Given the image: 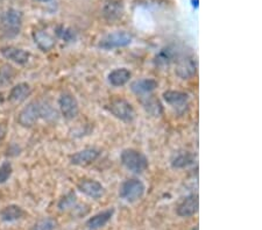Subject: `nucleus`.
Here are the masks:
<instances>
[{"mask_svg":"<svg viewBox=\"0 0 262 230\" xmlns=\"http://www.w3.org/2000/svg\"><path fill=\"white\" fill-rule=\"evenodd\" d=\"M121 164L130 172L140 174L145 172L148 167L146 156L135 149H125L120 156Z\"/></svg>","mask_w":262,"mask_h":230,"instance_id":"obj_1","label":"nucleus"},{"mask_svg":"<svg viewBox=\"0 0 262 230\" xmlns=\"http://www.w3.org/2000/svg\"><path fill=\"white\" fill-rule=\"evenodd\" d=\"M146 186L139 179H127L120 185L119 196L127 202H135L145 194Z\"/></svg>","mask_w":262,"mask_h":230,"instance_id":"obj_2","label":"nucleus"},{"mask_svg":"<svg viewBox=\"0 0 262 230\" xmlns=\"http://www.w3.org/2000/svg\"><path fill=\"white\" fill-rule=\"evenodd\" d=\"M23 26V14L19 11L11 10L6 11L2 18V28L4 34L7 37H14L20 33Z\"/></svg>","mask_w":262,"mask_h":230,"instance_id":"obj_3","label":"nucleus"},{"mask_svg":"<svg viewBox=\"0 0 262 230\" xmlns=\"http://www.w3.org/2000/svg\"><path fill=\"white\" fill-rule=\"evenodd\" d=\"M107 108L115 118L122 121V122H132L135 116H137L132 105L125 99L112 100Z\"/></svg>","mask_w":262,"mask_h":230,"instance_id":"obj_4","label":"nucleus"},{"mask_svg":"<svg viewBox=\"0 0 262 230\" xmlns=\"http://www.w3.org/2000/svg\"><path fill=\"white\" fill-rule=\"evenodd\" d=\"M130 43H132V35L125 31H119L104 36L99 42V47L105 50H112L127 47Z\"/></svg>","mask_w":262,"mask_h":230,"instance_id":"obj_5","label":"nucleus"},{"mask_svg":"<svg viewBox=\"0 0 262 230\" xmlns=\"http://www.w3.org/2000/svg\"><path fill=\"white\" fill-rule=\"evenodd\" d=\"M41 119L40 101H32L20 111L18 115V122L25 128H31L35 125Z\"/></svg>","mask_w":262,"mask_h":230,"instance_id":"obj_6","label":"nucleus"},{"mask_svg":"<svg viewBox=\"0 0 262 230\" xmlns=\"http://www.w3.org/2000/svg\"><path fill=\"white\" fill-rule=\"evenodd\" d=\"M175 72L181 79H190L197 72V60L193 55H183L177 57Z\"/></svg>","mask_w":262,"mask_h":230,"instance_id":"obj_7","label":"nucleus"},{"mask_svg":"<svg viewBox=\"0 0 262 230\" xmlns=\"http://www.w3.org/2000/svg\"><path fill=\"white\" fill-rule=\"evenodd\" d=\"M58 106H60L61 114L68 120L75 119L78 115V101L71 93H68V92L62 93L58 99Z\"/></svg>","mask_w":262,"mask_h":230,"instance_id":"obj_8","label":"nucleus"},{"mask_svg":"<svg viewBox=\"0 0 262 230\" xmlns=\"http://www.w3.org/2000/svg\"><path fill=\"white\" fill-rule=\"evenodd\" d=\"M100 156V150L96 148H86L81 151L74 154L70 157V162L73 165L76 166H89L92 163L98 160Z\"/></svg>","mask_w":262,"mask_h":230,"instance_id":"obj_9","label":"nucleus"},{"mask_svg":"<svg viewBox=\"0 0 262 230\" xmlns=\"http://www.w3.org/2000/svg\"><path fill=\"white\" fill-rule=\"evenodd\" d=\"M200 208V200L197 194H190L182 200L176 208L177 215L181 217H190L195 215Z\"/></svg>","mask_w":262,"mask_h":230,"instance_id":"obj_10","label":"nucleus"},{"mask_svg":"<svg viewBox=\"0 0 262 230\" xmlns=\"http://www.w3.org/2000/svg\"><path fill=\"white\" fill-rule=\"evenodd\" d=\"M163 99L177 112H182L188 106L189 95L181 91H167L163 93Z\"/></svg>","mask_w":262,"mask_h":230,"instance_id":"obj_11","label":"nucleus"},{"mask_svg":"<svg viewBox=\"0 0 262 230\" xmlns=\"http://www.w3.org/2000/svg\"><path fill=\"white\" fill-rule=\"evenodd\" d=\"M2 55L6 58V60L16 63L19 65H25L29 61V53L26 50L13 47V45H7V47H3L0 49Z\"/></svg>","mask_w":262,"mask_h":230,"instance_id":"obj_12","label":"nucleus"},{"mask_svg":"<svg viewBox=\"0 0 262 230\" xmlns=\"http://www.w3.org/2000/svg\"><path fill=\"white\" fill-rule=\"evenodd\" d=\"M78 190L82 192L83 194L91 199H99L104 194V187L99 182L92 181V179H84L78 184Z\"/></svg>","mask_w":262,"mask_h":230,"instance_id":"obj_13","label":"nucleus"},{"mask_svg":"<svg viewBox=\"0 0 262 230\" xmlns=\"http://www.w3.org/2000/svg\"><path fill=\"white\" fill-rule=\"evenodd\" d=\"M124 14V4L121 0H108L103 7V15L108 22H115Z\"/></svg>","mask_w":262,"mask_h":230,"instance_id":"obj_14","label":"nucleus"},{"mask_svg":"<svg viewBox=\"0 0 262 230\" xmlns=\"http://www.w3.org/2000/svg\"><path fill=\"white\" fill-rule=\"evenodd\" d=\"M195 155L191 154L187 150H180L172 155L170 164L174 169H185L190 165H192L195 163Z\"/></svg>","mask_w":262,"mask_h":230,"instance_id":"obj_15","label":"nucleus"},{"mask_svg":"<svg viewBox=\"0 0 262 230\" xmlns=\"http://www.w3.org/2000/svg\"><path fill=\"white\" fill-rule=\"evenodd\" d=\"M113 214H115V209L113 208H108L106 211L98 213V214L94 215L88 220L86 222L88 228L91 230H97V229L103 228L104 225H106L108 223V221L112 219Z\"/></svg>","mask_w":262,"mask_h":230,"instance_id":"obj_16","label":"nucleus"},{"mask_svg":"<svg viewBox=\"0 0 262 230\" xmlns=\"http://www.w3.org/2000/svg\"><path fill=\"white\" fill-rule=\"evenodd\" d=\"M158 87V82L150 78H143L130 84V90L137 95H146L153 92Z\"/></svg>","mask_w":262,"mask_h":230,"instance_id":"obj_17","label":"nucleus"},{"mask_svg":"<svg viewBox=\"0 0 262 230\" xmlns=\"http://www.w3.org/2000/svg\"><path fill=\"white\" fill-rule=\"evenodd\" d=\"M32 94V87L27 83H20L14 87H12V90L8 94V99L10 101L14 104H20L26 100L29 95Z\"/></svg>","mask_w":262,"mask_h":230,"instance_id":"obj_18","label":"nucleus"},{"mask_svg":"<svg viewBox=\"0 0 262 230\" xmlns=\"http://www.w3.org/2000/svg\"><path fill=\"white\" fill-rule=\"evenodd\" d=\"M34 42L39 47L42 52H50L56 44V41H55L54 36L50 35L48 32L45 31H37L34 32L33 34Z\"/></svg>","mask_w":262,"mask_h":230,"instance_id":"obj_19","label":"nucleus"},{"mask_svg":"<svg viewBox=\"0 0 262 230\" xmlns=\"http://www.w3.org/2000/svg\"><path fill=\"white\" fill-rule=\"evenodd\" d=\"M130 76H132V73H130L129 70L126 68H119L110 72L108 82L111 85L116 87L124 86L125 84H127L129 82Z\"/></svg>","mask_w":262,"mask_h":230,"instance_id":"obj_20","label":"nucleus"},{"mask_svg":"<svg viewBox=\"0 0 262 230\" xmlns=\"http://www.w3.org/2000/svg\"><path fill=\"white\" fill-rule=\"evenodd\" d=\"M23 208L18 205H8L0 211V219L4 222H14V221L20 220L24 216Z\"/></svg>","mask_w":262,"mask_h":230,"instance_id":"obj_21","label":"nucleus"},{"mask_svg":"<svg viewBox=\"0 0 262 230\" xmlns=\"http://www.w3.org/2000/svg\"><path fill=\"white\" fill-rule=\"evenodd\" d=\"M177 58V53L174 49L170 47L163 48L161 52H160L158 55L155 56V65L159 66V68H166L169 66L172 62L176 61Z\"/></svg>","mask_w":262,"mask_h":230,"instance_id":"obj_22","label":"nucleus"},{"mask_svg":"<svg viewBox=\"0 0 262 230\" xmlns=\"http://www.w3.org/2000/svg\"><path fill=\"white\" fill-rule=\"evenodd\" d=\"M142 106L148 114H150L151 116H160L163 112L162 105L159 101V99L151 97V95L150 97H146L145 100H142Z\"/></svg>","mask_w":262,"mask_h":230,"instance_id":"obj_23","label":"nucleus"},{"mask_svg":"<svg viewBox=\"0 0 262 230\" xmlns=\"http://www.w3.org/2000/svg\"><path fill=\"white\" fill-rule=\"evenodd\" d=\"M15 71L11 65L5 64L0 68V85H8L14 79Z\"/></svg>","mask_w":262,"mask_h":230,"instance_id":"obj_24","label":"nucleus"},{"mask_svg":"<svg viewBox=\"0 0 262 230\" xmlns=\"http://www.w3.org/2000/svg\"><path fill=\"white\" fill-rule=\"evenodd\" d=\"M57 227L56 220L53 217H45L33 224L31 230H55Z\"/></svg>","mask_w":262,"mask_h":230,"instance_id":"obj_25","label":"nucleus"},{"mask_svg":"<svg viewBox=\"0 0 262 230\" xmlns=\"http://www.w3.org/2000/svg\"><path fill=\"white\" fill-rule=\"evenodd\" d=\"M12 172H13V167L10 162H5L0 165V184H5L10 179Z\"/></svg>","mask_w":262,"mask_h":230,"instance_id":"obj_26","label":"nucleus"},{"mask_svg":"<svg viewBox=\"0 0 262 230\" xmlns=\"http://www.w3.org/2000/svg\"><path fill=\"white\" fill-rule=\"evenodd\" d=\"M75 202H76V195L74 193H69L67 194L64 198L61 199L60 203H58V207H60V209H62V211H64V209H69L73 207Z\"/></svg>","mask_w":262,"mask_h":230,"instance_id":"obj_27","label":"nucleus"},{"mask_svg":"<svg viewBox=\"0 0 262 230\" xmlns=\"http://www.w3.org/2000/svg\"><path fill=\"white\" fill-rule=\"evenodd\" d=\"M56 33H57V35L60 36L62 40H64V41H67V42L73 41V39L75 37L74 32L71 31V29L67 28V27H60V28L57 29Z\"/></svg>","mask_w":262,"mask_h":230,"instance_id":"obj_28","label":"nucleus"},{"mask_svg":"<svg viewBox=\"0 0 262 230\" xmlns=\"http://www.w3.org/2000/svg\"><path fill=\"white\" fill-rule=\"evenodd\" d=\"M192 3H193L192 5L195 6V7H197V6H198V0H192Z\"/></svg>","mask_w":262,"mask_h":230,"instance_id":"obj_29","label":"nucleus"},{"mask_svg":"<svg viewBox=\"0 0 262 230\" xmlns=\"http://www.w3.org/2000/svg\"><path fill=\"white\" fill-rule=\"evenodd\" d=\"M39 2H45L46 3V2H50V0H39Z\"/></svg>","mask_w":262,"mask_h":230,"instance_id":"obj_30","label":"nucleus"},{"mask_svg":"<svg viewBox=\"0 0 262 230\" xmlns=\"http://www.w3.org/2000/svg\"><path fill=\"white\" fill-rule=\"evenodd\" d=\"M192 230H198V228H193Z\"/></svg>","mask_w":262,"mask_h":230,"instance_id":"obj_31","label":"nucleus"}]
</instances>
